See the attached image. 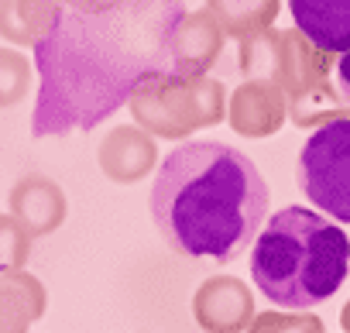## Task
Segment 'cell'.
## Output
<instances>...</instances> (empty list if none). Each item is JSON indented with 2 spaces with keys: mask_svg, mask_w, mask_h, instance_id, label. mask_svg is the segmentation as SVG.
Here are the masks:
<instances>
[{
  "mask_svg": "<svg viewBox=\"0 0 350 333\" xmlns=\"http://www.w3.org/2000/svg\"><path fill=\"white\" fill-rule=\"evenodd\" d=\"M186 14L183 0H113L96 11H55L35 45L38 100L31 137L93 131L158 72H168V42Z\"/></svg>",
  "mask_w": 350,
  "mask_h": 333,
  "instance_id": "6da1fadb",
  "label": "cell"
},
{
  "mask_svg": "<svg viewBox=\"0 0 350 333\" xmlns=\"http://www.w3.org/2000/svg\"><path fill=\"white\" fill-rule=\"evenodd\" d=\"M151 217L179 254L227 265L258 237L268 217V186L244 151L186 141L158 165Z\"/></svg>",
  "mask_w": 350,
  "mask_h": 333,
  "instance_id": "7a4b0ae2",
  "label": "cell"
},
{
  "mask_svg": "<svg viewBox=\"0 0 350 333\" xmlns=\"http://www.w3.org/2000/svg\"><path fill=\"white\" fill-rule=\"evenodd\" d=\"M251 244V278L282 309H312L333 299L350 271V237L306 207L271 213Z\"/></svg>",
  "mask_w": 350,
  "mask_h": 333,
  "instance_id": "3957f363",
  "label": "cell"
},
{
  "mask_svg": "<svg viewBox=\"0 0 350 333\" xmlns=\"http://www.w3.org/2000/svg\"><path fill=\"white\" fill-rule=\"evenodd\" d=\"M241 69L254 79H271L285 93L295 127H319L350 117V103L333 86V55L316 49L299 28H265L241 42Z\"/></svg>",
  "mask_w": 350,
  "mask_h": 333,
  "instance_id": "277c9868",
  "label": "cell"
},
{
  "mask_svg": "<svg viewBox=\"0 0 350 333\" xmlns=\"http://www.w3.org/2000/svg\"><path fill=\"white\" fill-rule=\"evenodd\" d=\"M137 127L161 141H183L227 117V86L213 76H148L124 103Z\"/></svg>",
  "mask_w": 350,
  "mask_h": 333,
  "instance_id": "5b68a950",
  "label": "cell"
},
{
  "mask_svg": "<svg viewBox=\"0 0 350 333\" xmlns=\"http://www.w3.org/2000/svg\"><path fill=\"white\" fill-rule=\"evenodd\" d=\"M299 186L319 213L350 224V117L312 127L299 151Z\"/></svg>",
  "mask_w": 350,
  "mask_h": 333,
  "instance_id": "8992f818",
  "label": "cell"
},
{
  "mask_svg": "<svg viewBox=\"0 0 350 333\" xmlns=\"http://www.w3.org/2000/svg\"><path fill=\"white\" fill-rule=\"evenodd\" d=\"M254 295L237 275H210L193 295V319L203 333H244Z\"/></svg>",
  "mask_w": 350,
  "mask_h": 333,
  "instance_id": "52a82bcc",
  "label": "cell"
},
{
  "mask_svg": "<svg viewBox=\"0 0 350 333\" xmlns=\"http://www.w3.org/2000/svg\"><path fill=\"white\" fill-rule=\"evenodd\" d=\"M288 117V103H285V93L278 90V83L271 79H254L247 76L230 96H227V117L230 127L241 134V137H251V141H261V137H271L282 131Z\"/></svg>",
  "mask_w": 350,
  "mask_h": 333,
  "instance_id": "ba28073f",
  "label": "cell"
},
{
  "mask_svg": "<svg viewBox=\"0 0 350 333\" xmlns=\"http://www.w3.org/2000/svg\"><path fill=\"white\" fill-rule=\"evenodd\" d=\"M96 161L110 183L134 186L158 169V141L137 124H120L110 127L107 137L100 141Z\"/></svg>",
  "mask_w": 350,
  "mask_h": 333,
  "instance_id": "9c48e42d",
  "label": "cell"
},
{
  "mask_svg": "<svg viewBox=\"0 0 350 333\" xmlns=\"http://www.w3.org/2000/svg\"><path fill=\"white\" fill-rule=\"evenodd\" d=\"M224 52V31L206 8L186 11L179 18L168 42V72L179 76H203Z\"/></svg>",
  "mask_w": 350,
  "mask_h": 333,
  "instance_id": "30bf717a",
  "label": "cell"
},
{
  "mask_svg": "<svg viewBox=\"0 0 350 333\" xmlns=\"http://www.w3.org/2000/svg\"><path fill=\"white\" fill-rule=\"evenodd\" d=\"M8 213L28 230L31 241H38L66 224L69 200L49 176H21L8 193Z\"/></svg>",
  "mask_w": 350,
  "mask_h": 333,
  "instance_id": "8fae6325",
  "label": "cell"
},
{
  "mask_svg": "<svg viewBox=\"0 0 350 333\" xmlns=\"http://www.w3.org/2000/svg\"><path fill=\"white\" fill-rule=\"evenodd\" d=\"M295 28L323 52L350 49V0H288Z\"/></svg>",
  "mask_w": 350,
  "mask_h": 333,
  "instance_id": "7c38bea8",
  "label": "cell"
},
{
  "mask_svg": "<svg viewBox=\"0 0 350 333\" xmlns=\"http://www.w3.org/2000/svg\"><path fill=\"white\" fill-rule=\"evenodd\" d=\"M59 0H0V38L14 49H35L52 28Z\"/></svg>",
  "mask_w": 350,
  "mask_h": 333,
  "instance_id": "4fadbf2b",
  "label": "cell"
},
{
  "mask_svg": "<svg viewBox=\"0 0 350 333\" xmlns=\"http://www.w3.org/2000/svg\"><path fill=\"white\" fill-rule=\"evenodd\" d=\"M206 11L220 25L224 38L244 42L275 25L282 0H206Z\"/></svg>",
  "mask_w": 350,
  "mask_h": 333,
  "instance_id": "5bb4252c",
  "label": "cell"
},
{
  "mask_svg": "<svg viewBox=\"0 0 350 333\" xmlns=\"http://www.w3.org/2000/svg\"><path fill=\"white\" fill-rule=\"evenodd\" d=\"M35 83V66L25 59L21 49L0 45V110L18 107Z\"/></svg>",
  "mask_w": 350,
  "mask_h": 333,
  "instance_id": "9a60e30c",
  "label": "cell"
},
{
  "mask_svg": "<svg viewBox=\"0 0 350 333\" xmlns=\"http://www.w3.org/2000/svg\"><path fill=\"white\" fill-rule=\"evenodd\" d=\"M244 333H326V326L316 312L268 309V312H254Z\"/></svg>",
  "mask_w": 350,
  "mask_h": 333,
  "instance_id": "2e32d148",
  "label": "cell"
},
{
  "mask_svg": "<svg viewBox=\"0 0 350 333\" xmlns=\"http://www.w3.org/2000/svg\"><path fill=\"white\" fill-rule=\"evenodd\" d=\"M28 258H31V237H28V230L11 213H0V271L25 268Z\"/></svg>",
  "mask_w": 350,
  "mask_h": 333,
  "instance_id": "e0dca14e",
  "label": "cell"
},
{
  "mask_svg": "<svg viewBox=\"0 0 350 333\" xmlns=\"http://www.w3.org/2000/svg\"><path fill=\"white\" fill-rule=\"evenodd\" d=\"M333 86L350 103V49L340 52V55H333Z\"/></svg>",
  "mask_w": 350,
  "mask_h": 333,
  "instance_id": "ac0fdd59",
  "label": "cell"
},
{
  "mask_svg": "<svg viewBox=\"0 0 350 333\" xmlns=\"http://www.w3.org/2000/svg\"><path fill=\"white\" fill-rule=\"evenodd\" d=\"M62 8H72V11H96V8H107L113 0H59Z\"/></svg>",
  "mask_w": 350,
  "mask_h": 333,
  "instance_id": "d6986e66",
  "label": "cell"
},
{
  "mask_svg": "<svg viewBox=\"0 0 350 333\" xmlns=\"http://www.w3.org/2000/svg\"><path fill=\"white\" fill-rule=\"evenodd\" d=\"M340 323H343V333H350V302L343 306V312H340Z\"/></svg>",
  "mask_w": 350,
  "mask_h": 333,
  "instance_id": "ffe728a7",
  "label": "cell"
},
{
  "mask_svg": "<svg viewBox=\"0 0 350 333\" xmlns=\"http://www.w3.org/2000/svg\"><path fill=\"white\" fill-rule=\"evenodd\" d=\"M347 275H350V271H347Z\"/></svg>",
  "mask_w": 350,
  "mask_h": 333,
  "instance_id": "44dd1931",
  "label": "cell"
}]
</instances>
